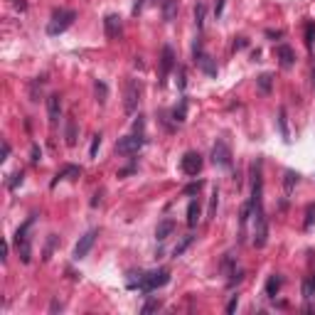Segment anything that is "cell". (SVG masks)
<instances>
[{
	"instance_id": "obj_1",
	"label": "cell",
	"mask_w": 315,
	"mask_h": 315,
	"mask_svg": "<svg viewBox=\"0 0 315 315\" xmlns=\"http://www.w3.org/2000/svg\"><path fill=\"white\" fill-rule=\"evenodd\" d=\"M251 219H254V247L264 249L269 242V219L264 212V170H261V160L251 163Z\"/></svg>"
},
{
	"instance_id": "obj_2",
	"label": "cell",
	"mask_w": 315,
	"mask_h": 315,
	"mask_svg": "<svg viewBox=\"0 0 315 315\" xmlns=\"http://www.w3.org/2000/svg\"><path fill=\"white\" fill-rule=\"evenodd\" d=\"M170 281V271L168 269H155V271H148V273H138V281H131L128 288H138L143 293H153L163 286H168Z\"/></svg>"
},
{
	"instance_id": "obj_3",
	"label": "cell",
	"mask_w": 315,
	"mask_h": 315,
	"mask_svg": "<svg viewBox=\"0 0 315 315\" xmlns=\"http://www.w3.org/2000/svg\"><path fill=\"white\" fill-rule=\"evenodd\" d=\"M35 222H37V214L27 217V222L20 224V229L15 231V249H18L23 264H30V261H32V237H30V229L35 226Z\"/></svg>"
},
{
	"instance_id": "obj_4",
	"label": "cell",
	"mask_w": 315,
	"mask_h": 315,
	"mask_svg": "<svg viewBox=\"0 0 315 315\" xmlns=\"http://www.w3.org/2000/svg\"><path fill=\"white\" fill-rule=\"evenodd\" d=\"M74 20H76V13H74V10H57V13L52 15L49 25H47V35H49V37H57V35L67 32L69 27L74 25Z\"/></svg>"
},
{
	"instance_id": "obj_5",
	"label": "cell",
	"mask_w": 315,
	"mask_h": 315,
	"mask_svg": "<svg viewBox=\"0 0 315 315\" xmlns=\"http://www.w3.org/2000/svg\"><path fill=\"white\" fill-rule=\"evenodd\" d=\"M143 145H145V135H140V133L123 135V138L116 140V153L118 155H135Z\"/></svg>"
},
{
	"instance_id": "obj_6",
	"label": "cell",
	"mask_w": 315,
	"mask_h": 315,
	"mask_svg": "<svg viewBox=\"0 0 315 315\" xmlns=\"http://www.w3.org/2000/svg\"><path fill=\"white\" fill-rule=\"evenodd\" d=\"M202 165H204V160L197 150H187V153L180 158V170L185 175H190V178H197L200 170H202Z\"/></svg>"
},
{
	"instance_id": "obj_7",
	"label": "cell",
	"mask_w": 315,
	"mask_h": 315,
	"mask_svg": "<svg viewBox=\"0 0 315 315\" xmlns=\"http://www.w3.org/2000/svg\"><path fill=\"white\" fill-rule=\"evenodd\" d=\"M175 64H178V59H175L173 47L165 45L163 47V54H160V79H158V87H165V82H168L170 71L175 69Z\"/></svg>"
},
{
	"instance_id": "obj_8",
	"label": "cell",
	"mask_w": 315,
	"mask_h": 315,
	"mask_svg": "<svg viewBox=\"0 0 315 315\" xmlns=\"http://www.w3.org/2000/svg\"><path fill=\"white\" fill-rule=\"evenodd\" d=\"M212 163L217 168H224V170L231 168V150H229V145H226L224 140H217L212 145Z\"/></svg>"
},
{
	"instance_id": "obj_9",
	"label": "cell",
	"mask_w": 315,
	"mask_h": 315,
	"mask_svg": "<svg viewBox=\"0 0 315 315\" xmlns=\"http://www.w3.org/2000/svg\"><path fill=\"white\" fill-rule=\"evenodd\" d=\"M138 101H140V87H138L135 79H128V82H126V101H123L126 113H135Z\"/></svg>"
},
{
	"instance_id": "obj_10",
	"label": "cell",
	"mask_w": 315,
	"mask_h": 315,
	"mask_svg": "<svg viewBox=\"0 0 315 315\" xmlns=\"http://www.w3.org/2000/svg\"><path fill=\"white\" fill-rule=\"evenodd\" d=\"M96 237H99V231H96V229H89L84 237H79V242H76V247H74V259H76V261H79V259H84V256L91 251L94 242H96Z\"/></svg>"
},
{
	"instance_id": "obj_11",
	"label": "cell",
	"mask_w": 315,
	"mask_h": 315,
	"mask_svg": "<svg viewBox=\"0 0 315 315\" xmlns=\"http://www.w3.org/2000/svg\"><path fill=\"white\" fill-rule=\"evenodd\" d=\"M104 32H106L109 40H121V35H123V23H121V18H118L116 13H109V15L104 18Z\"/></svg>"
},
{
	"instance_id": "obj_12",
	"label": "cell",
	"mask_w": 315,
	"mask_h": 315,
	"mask_svg": "<svg viewBox=\"0 0 315 315\" xmlns=\"http://www.w3.org/2000/svg\"><path fill=\"white\" fill-rule=\"evenodd\" d=\"M47 116H49L52 126L59 121V116H62V99H59V94H49L47 96Z\"/></svg>"
},
{
	"instance_id": "obj_13",
	"label": "cell",
	"mask_w": 315,
	"mask_h": 315,
	"mask_svg": "<svg viewBox=\"0 0 315 315\" xmlns=\"http://www.w3.org/2000/svg\"><path fill=\"white\" fill-rule=\"evenodd\" d=\"M82 175V168L79 165H67V168H62L57 175H54V180L49 182V187H57V182H62V180H76Z\"/></svg>"
},
{
	"instance_id": "obj_14",
	"label": "cell",
	"mask_w": 315,
	"mask_h": 315,
	"mask_svg": "<svg viewBox=\"0 0 315 315\" xmlns=\"http://www.w3.org/2000/svg\"><path fill=\"white\" fill-rule=\"evenodd\" d=\"M276 54H278V64L283 69H291L295 64V52L288 45H278L276 47Z\"/></svg>"
},
{
	"instance_id": "obj_15",
	"label": "cell",
	"mask_w": 315,
	"mask_h": 315,
	"mask_svg": "<svg viewBox=\"0 0 315 315\" xmlns=\"http://www.w3.org/2000/svg\"><path fill=\"white\" fill-rule=\"evenodd\" d=\"M76 138H79L76 121H74V118H67V121H64V140H67L69 148H74V145H76Z\"/></svg>"
},
{
	"instance_id": "obj_16",
	"label": "cell",
	"mask_w": 315,
	"mask_h": 315,
	"mask_svg": "<svg viewBox=\"0 0 315 315\" xmlns=\"http://www.w3.org/2000/svg\"><path fill=\"white\" fill-rule=\"evenodd\" d=\"M173 231H175V222H173L170 217H165V219L158 224V229H155V239H158V242H165Z\"/></svg>"
},
{
	"instance_id": "obj_17",
	"label": "cell",
	"mask_w": 315,
	"mask_h": 315,
	"mask_svg": "<svg viewBox=\"0 0 315 315\" xmlns=\"http://www.w3.org/2000/svg\"><path fill=\"white\" fill-rule=\"evenodd\" d=\"M195 64H197V67L202 69V71H204V74H207V76H212V79H217V64H214V59H212L209 54H202V57H200V59H197Z\"/></svg>"
},
{
	"instance_id": "obj_18",
	"label": "cell",
	"mask_w": 315,
	"mask_h": 315,
	"mask_svg": "<svg viewBox=\"0 0 315 315\" xmlns=\"http://www.w3.org/2000/svg\"><path fill=\"white\" fill-rule=\"evenodd\" d=\"M197 222H200V200H190V204H187V226L195 229Z\"/></svg>"
},
{
	"instance_id": "obj_19",
	"label": "cell",
	"mask_w": 315,
	"mask_h": 315,
	"mask_svg": "<svg viewBox=\"0 0 315 315\" xmlns=\"http://www.w3.org/2000/svg\"><path fill=\"white\" fill-rule=\"evenodd\" d=\"M281 286H283V276H278V273H271L269 281H266V295L269 298H276L278 291H281Z\"/></svg>"
},
{
	"instance_id": "obj_20",
	"label": "cell",
	"mask_w": 315,
	"mask_h": 315,
	"mask_svg": "<svg viewBox=\"0 0 315 315\" xmlns=\"http://www.w3.org/2000/svg\"><path fill=\"white\" fill-rule=\"evenodd\" d=\"M298 173L295 170H286V175H283V192H286V197H291L293 195V187L298 185Z\"/></svg>"
},
{
	"instance_id": "obj_21",
	"label": "cell",
	"mask_w": 315,
	"mask_h": 315,
	"mask_svg": "<svg viewBox=\"0 0 315 315\" xmlns=\"http://www.w3.org/2000/svg\"><path fill=\"white\" fill-rule=\"evenodd\" d=\"M278 131H281V138L286 143H291V131H288V118H286V109L281 106L278 109Z\"/></svg>"
},
{
	"instance_id": "obj_22",
	"label": "cell",
	"mask_w": 315,
	"mask_h": 315,
	"mask_svg": "<svg viewBox=\"0 0 315 315\" xmlns=\"http://www.w3.org/2000/svg\"><path fill=\"white\" fill-rule=\"evenodd\" d=\"M178 15V0H163V18L165 23H173Z\"/></svg>"
},
{
	"instance_id": "obj_23",
	"label": "cell",
	"mask_w": 315,
	"mask_h": 315,
	"mask_svg": "<svg viewBox=\"0 0 315 315\" xmlns=\"http://www.w3.org/2000/svg\"><path fill=\"white\" fill-rule=\"evenodd\" d=\"M185 118H187V96H182L180 104L173 109V121H175V123H182Z\"/></svg>"
},
{
	"instance_id": "obj_24",
	"label": "cell",
	"mask_w": 315,
	"mask_h": 315,
	"mask_svg": "<svg viewBox=\"0 0 315 315\" xmlns=\"http://www.w3.org/2000/svg\"><path fill=\"white\" fill-rule=\"evenodd\" d=\"M94 94H96V101L104 106V104H106V99H109V87H106L104 82H99V79H96V82H94Z\"/></svg>"
},
{
	"instance_id": "obj_25",
	"label": "cell",
	"mask_w": 315,
	"mask_h": 315,
	"mask_svg": "<svg viewBox=\"0 0 315 315\" xmlns=\"http://www.w3.org/2000/svg\"><path fill=\"white\" fill-rule=\"evenodd\" d=\"M303 298H305V300L315 298V273L303 278Z\"/></svg>"
},
{
	"instance_id": "obj_26",
	"label": "cell",
	"mask_w": 315,
	"mask_h": 315,
	"mask_svg": "<svg viewBox=\"0 0 315 315\" xmlns=\"http://www.w3.org/2000/svg\"><path fill=\"white\" fill-rule=\"evenodd\" d=\"M217 204H219V190L214 187V190H212V197H209V209H207V219H214V217H217Z\"/></svg>"
},
{
	"instance_id": "obj_27",
	"label": "cell",
	"mask_w": 315,
	"mask_h": 315,
	"mask_svg": "<svg viewBox=\"0 0 315 315\" xmlns=\"http://www.w3.org/2000/svg\"><path fill=\"white\" fill-rule=\"evenodd\" d=\"M315 224V202H310L305 207V222H303V229L308 231V229H313Z\"/></svg>"
},
{
	"instance_id": "obj_28",
	"label": "cell",
	"mask_w": 315,
	"mask_h": 315,
	"mask_svg": "<svg viewBox=\"0 0 315 315\" xmlns=\"http://www.w3.org/2000/svg\"><path fill=\"white\" fill-rule=\"evenodd\" d=\"M192 242H195V237H192V234H187V237H185V239H182L180 244H178V247L173 249V256H175V259H178V256H182V254H185V251H187V247H190V244H192Z\"/></svg>"
},
{
	"instance_id": "obj_29",
	"label": "cell",
	"mask_w": 315,
	"mask_h": 315,
	"mask_svg": "<svg viewBox=\"0 0 315 315\" xmlns=\"http://www.w3.org/2000/svg\"><path fill=\"white\" fill-rule=\"evenodd\" d=\"M195 25H197V30L202 32V27H204V5L202 3H197V8H195Z\"/></svg>"
},
{
	"instance_id": "obj_30",
	"label": "cell",
	"mask_w": 315,
	"mask_h": 315,
	"mask_svg": "<svg viewBox=\"0 0 315 315\" xmlns=\"http://www.w3.org/2000/svg\"><path fill=\"white\" fill-rule=\"evenodd\" d=\"M158 308H160V300H158V298H148V300H145V305L140 308V313L148 315V313H153V310H158Z\"/></svg>"
},
{
	"instance_id": "obj_31",
	"label": "cell",
	"mask_w": 315,
	"mask_h": 315,
	"mask_svg": "<svg viewBox=\"0 0 315 315\" xmlns=\"http://www.w3.org/2000/svg\"><path fill=\"white\" fill-rule=\"evenodd\" d=\"M23 180H25L23 170H18V173H13V178L8 180V187H10V190H18V187L23 185Z\"/></svg>"
},
{
	"instance_id": "obj_32",
	"label": "cell",
	"mask_w": 315,
	"mask_h": 315,
	"mask_svg": "<svg viewBox=\"0 0 315 315\" xmlns=\"http://www.w3.org/2000/svg\"><path fill=\"white\" fill-rule=\"evenodd\" d=\"M256 82H259V89L264 94H271V74H261Z\"/></svg>"
},
{
	"instance_id": "obj_33",
	"label": "cell",
	"mask_w": 315,
	"mask_h": 315,
	"mask_svg": "<svg viewBox=\"0 0 315 315\" xmlns=\"http://www.w3.org/2000/svg\"><path fill=\"white\" fill-rule=\"evenodd\" d=\"M305 45H308V47L315 45V23L305 25Z\"/></svg>"
},
{
	"instance_id": "obj_34",
	"label": "cell",
	"mask_w": 315,
	"mask_h": 315,
	"mask_svg": "<svg viewBox=\"0 0 315 315\" xmlns=\"http://www.w3.org/2000/svg\"><path fill=\"white\" fill-rule=\"evenodd\" d=\"M202 190V180H197V182H190L185 190H182V195H197Z\"/></svg>"
},
{
	"instance_id": "obj_35",
	"label": "cell",
	"mask_w": 315,
	"mask_h": 315,
	"mask_svg": "<svg viewBox=\"0 0 315 315\" xmlns=\"http://www.w3.org/2000/svg\"><path fill=\"white\" fill-rule=\"evenodd\" d=\"M99 145H101V133H96L91 138V148H89V158H96L99 153Z\"/></svg>"
},
{
	"instance_id": "obj_36",
	"label": "cell",
	"mask_w": 315,
	"mask_h": 315,
	"mask_svg": "<svg viewBox=\"0 0 315 315\" xmlns=\"http://www.w3.org/2000/svg\"><path fill=\"white\" fill-rule=\"evenodd\" d=\"M54 244H57V237L54 234H49V239H47V247H45V261H49V256H52V249H54Z\"/></svg>"
},
{
	"instance_id": "obj_37",
	"label": "cell",
	"mask_w": 315,
	"mask_h": 315,
	"mask_svg": "<svg viewBox=\"0 0 315 315\" xmlns=\"http://www.w3.org/2000/svg\"><path fill=\"white\" fill-rule=\"evenodd\" d=\"M202 54H204V52H202V37H197V40H195V45H192V59L197 62Z\"/></svg>"
},
{
	"instance_id": "obj_38",
	"label": "cell",
	"mask_w": 315,
	"mask_h": 315,
	"mask_svg": "<svg viewBox=\"0 0 315 315\" xmlns=\"http://www.w3.org/2000/svg\"><path fill=\"white\" fill-rule=\"evenodd\" d=\"M143 128H145V121H143V116H138V118H135V123H133V131L143 135Z\"/></svg>"
},
{
	"instance_id": "obj_39",
	"label": "cell",
	"mask_w": 315,
	"mask_h": 315,
	"mask_svg": "<svg viewBox=\"0 0 315 315\" xmlns=\"http://www.w3.org/2000/svg\"><path fill=\"white\" fill-rule=\"evenodd\" d=\"M237 305H239V295H231V300L226 303V313H234V310H237Z\"/></svg>"
},
{
	"instance_id": "obj_40",
	"label": "cell",
	"mask_w": 315,
	"mask_h": 315,
	"mask_svg": "<svg viewBox=\"0 0 315 315\" xmlns=\"http://www.w3.org/2000/svg\"><path fill=\"white\" fill-rule=\"evenodd\" d=\"M224 3L226 0H217V3H214V18H222V13H224Z\"/></svg>"
},
{
	"instance_id": "obj_41",
	"label": "cell",
	"mask_w": 315,
	"mask_h": 315,
	"mask_svg": "<svg viewBox=\"0 0 315 315\" xmlns=\"http://www.w3.org/2000/svg\"><path fill=\"white\" fill-rule=\"evenodd\" d=\"M32 163H40L42 160V150H40V145H32V158H30Z\"/></svg>"
},
{
	"instance_id": "obj_42",
	"label": "cell",
	"mask_w": 315,
	"mask_h": 315,
	"mask_svg": "<svg viewBox=\"0 0 315 315\" xmlns=\"http://www.w3.org/2000/svg\"><path fill=\"white\" fill-rule=\"evenodd\" d=\"M185 76H187V74H185V69L180 67V79H178V87H180V89H185V87H187V79H185Z\"/></svg>"
},
{
	"instance_id": "obj_43",
	"label": "cell",
	"mask_w": 315,
	"mask_h": 315,
	"mask_svg": "<svg viewBox=\"0 0 315 315\" xmlns=\"http://www.w3.org/2000/svg\"><path fill=\"white\" fill-rule=\"evenodd\" d=\"M62 308H64V305H62L59 300H52V303H49V313H57V310H62Z\"/></svg>"
},
{
	"instance_id": "obj_44",
	"label": "cell",
	"mask_w": 315,
	"mask_h": 315,
	"mask_svg": "<svg viewBox=\"0 0 315 315\" xmlns=\"http://www.w3.org/2000/svg\"><path fill=\"white\" fill-rule=\"evenodd\" d=\"M8 155H10V143L3 140V158H0V160H8Z\"/></svg>"
},
{
	"instance_id": "obj_45",
	"label": "cell",
	"mask_w": 315,
	"mask_h": 315,
	"mask_svg": "<svg viewBox=\"0 0 315 315\" xmlns=\"http://www.w3.org/2000/svg\"><path fill=\"white\" fill-rule=\"evenodd\" d=\"M247 45H249L247 40H244V37H239V40L234 42V49H244V47H247Z\"/></svg>"
},
{
	"instance_id": "obj_46",
	"label": "cell",
	"mask_w": 315,
	"mask_h": 315,
	"mask_svg": "<svg viewBox=\"0 0 315 315\" xmlns=\"http://www.w3.org/2000/svg\"><path fill=\"white\" fill-rule=\"evenodd\" d=\"M266 35H269V37H276V40H278V37H283V32H281V30H266Z\"/></svg>"
},
{
	"instance_id": "obj_47",
	"label": "cell",
	"mask_w": 315,
	"mask_h": 315,
	"mask_svg": "<svg viewBox=\"0 0 315 315\" xmlns=\"http://www.w3.org/2000/svg\"><path fill=\"white\" fill-rule=\"evenodd\" d=\"M140 8H143V0H135V3H133V10H131V13H133V15H138V13H140Z\"/></svg>"
},
{
	"instance_id": "obj_48",
	"label": "cell",
	"mask_w": 315,
	"mask_h": 315,
	"mask_svg": "<svg viewBox=\"0 0 315 315\" xmlns=\"http://www.w3.org/2000/svg\"><path fill=\"white\" fill-rule=\"evenodd\" d=\"M101 202V195H99V192H96V195H94V200H91V207H96V204Z\"/></svg>"
},
{
	"instance_id": "obj_49",
	"label": "cell",
	"mask_w": 315,
	"mask_h": 315,
	"mask_svg": "<svg viewBox=\"0 0 315 315\" xmlns=\"http://www.w3.org/2000/svg\"><path fill=\"white\" fill-rule=\"evenodd\" d=\"M15 5H18V10H25V8H27V3H25V0H18Z\"/></svg>"
},
{
	"instance_id": "obj_50",
	"label": "cell",
	"mask_w": 315,
	"mask_h": 315,
	"mask_svg": "<svg viewBox=\"0 0 315 315\" xmlns=\"http://www.w3.org/2000/svg\"><path fill=\"white\" fill-rule=\"evenodd\" d=\"M313 82H315V71H313Z\"/></svg>"
}]
</instances>
